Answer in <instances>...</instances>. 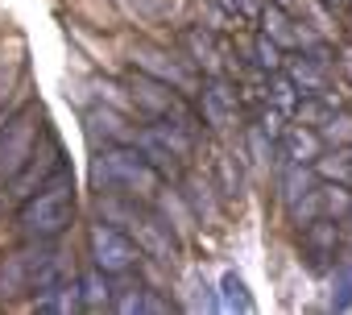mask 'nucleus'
<instances>
[{"label":"nucleus","instance_id":"473e14b6","mask_svg":"<svg viewBox=\"0 0 352 315\" xmlns=\"http://www.w3.org/2000/svg\"><path fill=\"white\" fill-rule=\"evenodd\" d=\"M340 67H344V75H348V79H352V46H348V50H344V63H340Z\"/></svg>","mask_w":352,"mask_h":315},{"label":"nucleus","instance_id":"c756f323","mask_svg":"<svg viewBox=\"0 0 352 315\" xmlns=\"http://www.w3.org/2000/svg\"><path fill=\"white\" fill-rule=\"evenodd\" d=\"M236 187H241V179L232 171V162H228V158H220V195H236Z\"/></svg>","mask_w":352,"mask_h":315},{"label":"nucleus","instance_id":"dca6fc26","mask_svg":"<svg viewBox=\"0 0 352 315\" xmlns=\"http://www.w3.org/2000/svg\"><path fill=\"white\" fill-rule=\"evenodd\" d=\"M261 30H265V38H274L278 46H298V30H294V21H290V9H282V5H265L261 9Z\"/></svg>","mask_w":352,"mask_h":315},{"label":"nucleus","instance_id":"f03ea898","mask_svg":"<svg viewBox=\"0 0 352 315\" xmlns=\"http://www.w3.org/2000/svg\"><path fill=\"white\" fill-rule=\"evenodd\" d=\"M91 183H96V191H120L133 199H149L157 191L162 175L149 166L141 145L129 141V145H104L91 158Z\"/></svg>","mask_w":352,"mask_h":315},{"label":"nucleus","instance_id":"f3484780","mask_svg":"<svg viewBox=\"0 0 352 315\" xmlns=\"http://www.w3.org/2000/svg\"><path fill=\"white\" fill-rule=\"evenodd\" d=\"M79 286H83V311H104V307H112V286H108V274L104 270H87L83 278H79Z\"/></svg>","mask_w":352,"mask_h":315},{"label":"nucleus","instance_id":"2f4dec72","mask_svg":"<svg viewBox=\"0 0 352 315\" xmlns=\"http://www.w3.org/2000/svg\"><path fill=\"white\" fill-rule=\"evenodd\" d=\"M232 13L236 17H253V13H261V0H232Z\"/></svg>","mask_w":352,"mask_h":315},{"label":"nucleus","instance_id":"393cba45","mask_svg":"<svg viewBox=\"0 0 352 315\" xmlns=\"http://www.w3.org/2000/svg\"><path fill=\"white\" fill-rule=\"evenodd\" d=\"M319 199H323V212H327L331 220H340V216L352 212V195H348V187H319Z\"/></svg>","mask_w":352,"mask_h":315},{"label":"nucleus","instance_id":"9d476101","mask_svg":"<svg viewBox=\"0 0 352 315\" xmlns=\"http://www.w3.org/2000/svg\"><path fill=\"white\" fill-rule=\"evenodd\" d=\"M340 220H311L302 224V253H307V265L311 270H327L336 261V249H340Z\"/></svg>","mask_w":352,"mask_h":315},{"label":"nucleus","instance_id":"4be33fe9","mask_svg":"<svg viewBox=\"0 0 352 315\" xmlns=\"http://www.w3.org/2000/svg\"><path fill=\"white\" fill-rule=\"evenodd\" d=\"M319 208H323V199H319V187H311L307 195H298L286 212H290V224L294 228H302V224H311L315 216H319Z\"/></svg>","mask_w":352,"mask_h":315},{"label":"nucleus","instance_id":"ddd939ff","mask_svg":"<svg viewBox=\"0 0 352 315\" xmlns=\"http://www.w3.org/2000/svg\"><path fill=\"white\" fill-rule=\"evenodd\" d=\"M319 133H311V129H302V124H290L286 133H282V158L286 162H311V158H319Z\"/></svg>","mask_w":352,"mask_h":315},{"label":"nucleus","instance_id":"5701e85b","mask_svg":"<svg viewBox=\"0 0 352 315\" xmlns=\"http://www.w3.org/2000/svg\"><path fill=\"white\" fill-rule=\"evenodd\" d=\"M319 141H331V145H352V116L340 112V116H327L319 124Z\"/></svg>","mask_w":352,"mask_h":315},{"label":"nucleus","instance_id":"20e7f679","mask_svg":"<svg viewBox=\"0 0 352 315\" xmlns=\"http://www.w3.org/2000/svg\"><path fill=\"white\" fill-rule=\"evenodd\" d=\"M67 166V158H63V145H58V137L50 133V129H42V137H38V145H34V153H30V162L9 179V187H5V195L13 199V204H21V199H30V195H38L58 171Z\"/></svg>","mask_w":352,"mask_h":315},{"label":"nucleus","instance_id":"6e6552de","mask_svg":"<svg viewBox=\"0 0 352 315\" xmlns=\"http://www.w3.org/2000/svg\"><path fill=\"white\" fill-rule=\"evenodd\" d=\"M83 124H87V137H104V145H129L137 141V124L129 120V112L112 108V104H87L83 108Z\"/></svg>","mask_w":352,"mask_h":315},{"label":"nucleus","instance_id":"aec40b11","mask_svg":"<svg viewBox=\"0 0 352 315\" xmlns=\"http://www.w3.org/2000/svg\"><path fill=\"white\" fill-rule=\"evenodd\" d=\"M315 171L323 179H336V183H352V149H336V153H323Z\"/></svg>","mask_w":352,"mask_h":315},{"label":"nucleus","instance_id":"4468645a","mask_svg":"<svg viewBox=\"0 0 352 315\" xmlns=\"http://www.w3.org/2000/svg\"><path fill=\"white\" fill-rule=\"evenodd\" d=\"M290 79L302 96H319V91H327V63H319L311 54L290 58Z\"/></svg>","mask_w":352,"mask_h":315},{"label":"nucleus","instance_id":"1a4fd4ad","mask_svg":"<svg viewBox=\"0 0 352 315\" xmlns=\"http://www.w3.org/2000/svg\"><path fill=\"white\" fill-rule=\"evenodd\" d=\"M133 63H137L145 75H153V79L170 83L174 91H183V96H191V91H195V75H191L179 58H170L166 50H157V46H137V50H133Z\"/></svg>","mask_w":352,"mask_h":315},{"label":"nucleus","instance_id":"72a5a7b5","mask_svg":"<svg viewBox=\"0 0 352 315\" xmlns=\"http://www.w3.org/2000/svg\"><path fill=\"white\" fill-rule=\"evenodd\" d=\"M323 5H331V9H344V5H352V0H323Z\"/></svg>","mask_w":352,"mask_h":315},{"label":"nucleus","instance_id":"2eb2a0df","mask_svg":"<svg viewBox=\"0 0 352 315\" xmlns=\"http://www.w3.org/2000/svg\"><path fill=\"white\" fill-rule=\"evenodd\" d=\"M183 195H187V204H191L195 220H204V224H216V220H220V199H216V187H212V183L191 179Z\"/></svg>","mask_w":352,"mask_h":315},{"label":"nucleus","instance_id":"bb28decb","mask_svg":"<svg viewBox=\"0 0 352 315\" xmlns=\"http://www.w3.org/2000/svg\"><path fill=\"white\" fill-rule=\"evenodd\" d=\"M294 91H298V87H294V79L274 71V83H270V100H274V108L290 112V108H294Z\"/></svg>","mask_w":352,"mask_h":315},{"label":"nucleus","instance_id":"f8f14e48","mask_svg":"<svg viewBox=\"0 0 352 315\" xmlns=\"http://www.w3.org/2000/svg\"><path fill=\"white\" fill-rule=\"evenodd\" d=\"M199 104H204V120L212 129H228L232 116H236V91L224 83V79H212L199 87Z\"/></svg>","mask_w":352,"mask_h":315},{"label":"nucleus","instance_id":"cd10ccee","mask_svg":"<svg viewBox=\"0 0 352 315\" xmlns=\"http://www.w3.org/2000/svg\"><path fill=\"white\" fill-rule=\"evenodd\" d=\"M112 311H120V315L145 311V286H124V294H116V298H112Z\"/></svg>","mask_w":352,"mask_h":315},{"label":"nucleus","instance_id":"7ed1b4c3","mask_svg":"<svg viewBox=\"0 0 352 315\" xmlns=\"http://www.w3.org/2000/svg\"><path fill=\"white\" fill-rule=\"evenodd\" d=\"M46 129V112L38 104H25L9 120H0V191L9 187V179L30 162V153Z\"/></svg>","mask_w":352,"mask_h":315},{"label":"nucleus","instance_id":"423d86ee","mask_svg":"<svg viewBox=\"0 0 352 315\" xmlns=\"http://www.w3.org/2000/svg\"><path fill=\"white\" fill-rule=\"evenodd\" d=\"M87 253H91V265L104 270L108 278H120V274H129L133 265H141V249H137V241H133L124 228L108 224V220L91 224Z\"/></svg>","mask_w":352,"mask_h":315},{"label":"nucleus","instance_id":"412c9836","mask_svg":"<svg viewBox=\"0 0 352 315\" xmlns=\"http://www.w3.org/2000/svg\"><path fill=\"white\" fill-rule=\"evenodd\" d=\"M220 307L224 311H253V298H249V290H245V282L236 274H224V282H220Z\"/></svg>","mask_w":352,"mask_h":315},{"label":"nucleus","instance_id":"a878e982","mask_svg":"<svg viewBox=\"0 0 352 315\" xmlns=\"http://www.w3.org/2000/svg\"><path fill=\"white\" fill-rule=\"evenodd\" d=\"M253 63H257L261 71H282V67H286V58H282V46H278L274 38H265V34L257 38V58H253Z\"/></svg>","mask_w":352,"mask_h":315},{"label":"nucleus","instance_id":"c85d7f7f","mask_svg":"<svg viewBox=\"0 0 352 315\" xmlns=\"http://www.w3.org/2000/svg\"><path fill=\"white\" fill-rule=\"evenodd\" d=\"M249 149H253V162L265 166V162H270V153H274V137H265L261 129H253V133H249Z\"/></svg>","mask_w":352,"mask_h":315},{"label":"nucleus","instance_id":"b1692460","mask_svg":"<svg viewBox=\"0 0 352 315\" xmlns=\"http://www.w3.org/2000/svg\"><path fill=\"white\" fill-rule=\"evenodd\" d=\"M331 307L336 311H348L352 307V261H344V265H336V274H331Z\"/></svg>","mask_w":352,"mask_h":315},{"label":"nucleus","instance_id":"6ab92c4d","mask_svg":"<svg viewBox=\"0 0 352 315\" xmlns=\"http://www.w3.org/2000/svg\"><path fill=\"white\" fill-rule=\"evenodd\" d=\"M187 50L195 54V63L199 67H208V71H216L220 67V54H216V38H212V30H204V25H195V30H187Z\"/></svg>","mask_w":352,"mask_h":315},{"label":"nucleus","instance_id":"0eeeda50","mask_svg":"<svg viewBox=\"0 0 352 315\" xmlns=\"http://www.w3.org/2000/svg\"><path fill=\"white\" fill-rule=\"evenodd\" d=\"M129 237L137 241L141 257H153V261H162V265H170L174 257H179V232H174V228H170L162 216H149V212H141V216L133 220Z\"/></svg>","mask_w":352,"mask_h":315},{"label":"nucleus","instance_id":"a211bd4d","mask_svg":"<svg viewBox=\"0 0 352 315\" xmlns=\"http://www.w3.org/2000/svg\"><path fill=\"white\" fill-rule=\"evenodd\" d=\"M311 187H315V183H311V171H307L302 162H286V166H282V183H278V199H282L286 208H290V204H294L298 195H307Z\"/></svg>","mask_w":352,"mask_h":315},{"label":"nucleus","instance_id":"f257e3e1","mask_svg":"<svg viewBox=\"0 0 352 315\" xmlns=\"http://www.w3.org/2000/svg\"><path fill=\"white\" fill-rule=\"evenodd\" d=\"M71 224H75V179L63 166L38 195L17 204L13 228L21 241H58Z\"/></svg>","mask_w":352,"mask_h":315},{"label":"nucleus","instance_id":"39448f33","mask_svg":"<svg viewBox=\"0 0 352 315\" xmlns=\"http://www.w3.org/2000/svg\"><path fill=\"white\" fill-rule=\"evenodd\" d=\"M54 241H25L21 249L0 253V303H17L25 294H34V278L42 270V261L50 257Z\"/></svg>","mask_w":352,"mask_h":315},{"label":"nucleus","instance_id":"7c9ffc66","mask_svg":"<svg viewBox=\"0 0 352 315\" xmlns=\"http://www.w3.org/2000/svg\"><path fill=\"white\" fill-rule=\"evenodd\" d=\"M282 116H286L282 108H270V112L261 116V133H265V137H282V133H286V129H282Z\"/></svg>","mask_w":352,"mask_h":315},{"label":"nucleus","instance_id":"9b49d317","mask_svg":"<svg viewBox=\"0 0 352 315\" xmlns=\"http://www.w3.org/2000/svg\"><path fill=\"white\" fill-rule=\"evenodd\" d=\"M129 96H133V108H137V112H145L149 120L166 116L174 104H179V91H174L170 83H162V79H153V75H145V71L129 83Z\"/></svg>","mask_w":352,"mask_h":315}]
</instances>
